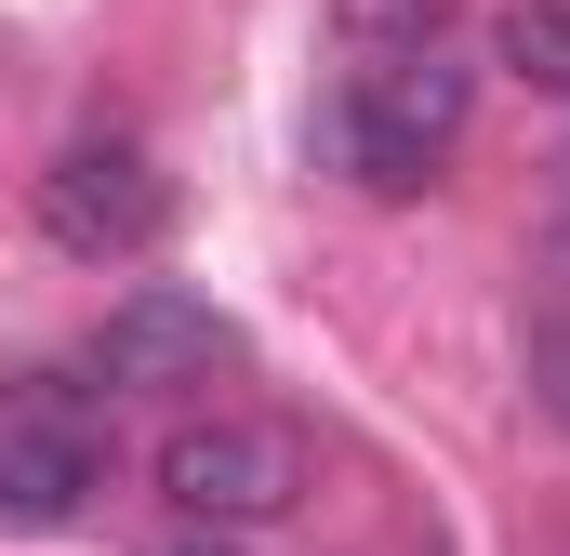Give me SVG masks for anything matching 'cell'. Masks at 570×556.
I'll return each instance as SVG.
<instances>
[{
  "instance_id": "obj_1",
  "label": "cell",
  "mask_w": 570,
  "mask_h": 556,
  "mask_svg": "<svg viewBox=\"0 0 570 556\" xmlns=\"http://www.w3.org/2000/svg\"><path fill=\"white\" fill-rule=\"evenodd\" d=\"M464 107H478V67L425 40V53H372V67H345V93H332V159L372 186V199H425L438 159L464 146Z\"/></svg>"
},
{
  "instance_id": "obj_2",
  "label": "cell",
  "mask_w": 570,
  "mask_h": 556,
  "mask_svg": "<svg viewBox=\"0 0 570 556\" xmlns=\"http://www.w3.org/2000/svg\"><path fill=\"white\" fill-rule=\"evenodd\" d=\"M107 490V411L80 371H0V530H80Z\"/></svg>"
},
{
  "instance_id": "obj_3",
  "label": "cell",
  "mask_w": 570,
  "mask_h": 556,
  "mask_svg": "<svg viewBox=\"0 0 570 556\" xmlns=\"http://www.w3.org/2000/svg\"><path fill=\"white\" fill-rule=\"evenodd\" d=\"M159 490L173 517H213V530H279L305 504V437L279 411H186L159 437Z\"/></svg>"
},
{
  "instance_id": "obj_4",
  "label": "cell",
  "mask_w": 570,
  "mask_h": 556,
  "mask_svg": "<svg viewBox=\"0 0 570 556\" xmlns=\"http://www.w3.org/2000/svg\"><path fill=\"white\" fill-rule=\"evenodd\" d=\"M40 239L67 266H146L173 239V172L120 133H80L53 172H40Z\"/></svg>"
},
{
  "instance_id": "obj_5",
  "label": "cell",
  "mask_w": 570,
  "mask_h": 556,
  "mask_svg": "<svg viewBox=\"0 0 570 556\" xmlns=\"http://www.w3.org/2000/svg\"><path fill=\"white\" fill-rule=\"evenodd\" d=\"M94 371L134 385V398H199L213 371H239V318L199 305V291H120L107 331H94Z\"/></svg>"
},
{
  "instance_id": "obj_6",
  "label": "cell",
  "mask_w": 570,
  "mask_h": 556,
  "mask_svg": "<svg viewBox=\"0 0 570 556\" xmlns=\"http://www.w3.org/2000/svg\"><path fill=\"white\" fill-rule=\"evenodd\" d=\"M332 40H345V67L425 53V40H451V0H332Z\"/></svg>"
},
{
  "instance_id": "obj_7",
  "label": "cell",
  "mask_w": 570,
  "mask_h": 556,
  "mask_svg": "<svg viewBox=\"0 0 570 556\" xmlns=\"http://www.w3.org/2000/svg\"><path fill=\"white\" fill-rule=\"evenodd\" d=\"M491 53H504L531 93H570V0H504V13H491Z\"/></svg>"
},
{
  "instance_id": "obj_8",
  "label": "cell",
  "mask_w": 570,
  "mask_h": 556,
  "mask_svg": "<svg viewBox=\"0 0 570 556\" xmlns=\"http://www.w3.org/2000/svg\"><path fill=\"white\" fill-rule=\"evenodd\" d=\"M146 556H253V530H213V517H173Z\"/></svg>"
},
{
  "instance_id": "obj_9",
  "label": "cell",
  "mask_w": 570,
  "mask_h": 556,
  "mask_svg": "<svg viewBox=\"0 0 570 556\" xmlns=\"http://www.w3.org/2000/svg\"><path fill=\"white\" fill-rule=\"evenodd\" d=\"M531 385H544V411L570 424V318H558V331H531Z\"/></svg>"
},
{
  "instance_id": "obj_10",
  "label": "cell",
  "mask_w": 570,
  "mask_h": 556,
  "mask_svg": "<svg viewBox=\"0 0 570 556\" xmlns=\"http://www.w3.org/2000/svg\"><path fill=\"white\" fill-rule=\"evenodd\" d=\"M544 252L570 266V159H558V186H544Z\"/></svg>"
}]
</instances>
